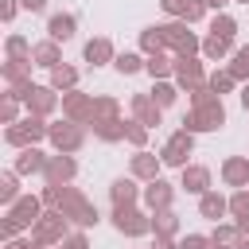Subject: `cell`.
<instances>
[{
  "label": "cell",
  "mask_w": 249,
  "mask_h": 249,
  "mask_svg": "<svg viewBox=\"0 0 249 249\" xmlns=\"http://www.w3.org/2000/svg\"><path fill=\"white\" fill-rule=\"evenodd\" d=\"M191 23L187 19H167V23H160V31H163V47L179 58V54H198L202 51V39L195 35V31H187Z\"/></svg>",
  "instance_id": "277c9868"
},
{
  "label": "cell",
  "mask_w": 249,
  "mask_h": 249,
  "mask_svg": "<svg viewBox=\"0 0 249 249\" xmlns=\"http://www.w3.org/2000/svg\"><path fill=\"white\" fill-rule=\"evenodd\" d=\"M16 233H19V226H16L12 218H4V222H0V237H4V241H12Z\"/></svg>",
  "instance_id": "c3c4849f"
},
{
  "label": "cell",
  "mask_w": 249,
  "mask_h": 249,
  "mask_svg": "<svg viewBox=\"0 0 249 249\" xmlns=\"http://www.w3.org/2000/svg\"><path fill=\"white\" fill-rule=\"evenodd\" d=\"M237 249H249V237H241V245H237Z\"/></svg>",
  "instance_id": "11a10c76"
},
{
  "label": "cell",
  "mask_w": 249,
  "mask_h": 249,
  "mask_svg": "<svg viewBox=\"0 0 249 249\" xmlns=\"http://www.w3.org/2000/svg\"><path fill=\"white\" fill-rule=\"evenodd\" d=\"M152 249H179V241H175V237H163V233H156Z\"/></svg>",
  "instance_id": "681fc988"
},
{
  "label": "cell",
  "mask_w": 249,
  "mask_h": 249,
  "mask_svg": "<svg viewBox=\"0 0 249 249\" xmlns=\"http://www.w3.org/2000/svg\"><path fill=\"white\" fill-rule=\"evenodd\" d=\"M230 74H233L237 82H245V78H249V43H245V47H237V51L230 54Z\"/></svg>",
  "instance_id": "8d00e7d4"
},
{
  "label": "cell",
  "mask_w": 249,
  "mask_h": 249,
  "mask_svg": "<svg viewBox=\"0 0 249 249\" xmlns=\"http://www.w3.org/2000/svg\"><path fill=\"white\" fill-rule=\"evenodd\" d=\"M191 152H195V132L175 128V132L163 140L160 160H163V167H187V156H191Z\"/></svg>",
  "instance_id": "52a82bcc"
},
{
  "label": "cell",
  "mask_w": 249,
  "mask_h": 249,
  "mask_svg": "<svg viewBox=\"0 0 249 249\" xmlns=\"http://www.w3.org/2000/svg\"><path fill=\"white\" fill-rule=\"evenodd\" d=\"M226 124V105H222V97H214V101H206V105H191L187 113H183V128L187 132H218Z\"/></svg>",
  "instance_id": "3957f363"
},
{
  "label": "cell",
  "mask_w": 249,
  "mask_h": 249,
  "mask_svg": "<svg viewBox=\"0 0 249 249\" xmlns=\"http://www.w3.org/2000/svg\"><path fill=\"white\" fill-rule=\"evenodd\" d=\"M16 12H19V0H0V19H4V23H12Z\"/></svg>",
  "instance_id": "bcb514c9"
},
{
  "label": "cell",
  "mask_w": 249,
  "mask_h": 249,
  "mask_svg": "<svg viewBox=\"0 0 249 249\" xmlns=\"http://www.w3.org/2000/svg\"><path fill=\"white\" fill-rule=\"evenodd\" d=\"M62 117L78 121V124H89L93 121V97L82 93V89H66L62 93Z\"/></svg>",
  "instance_id": "8fae6325"
},
{
  "label": "cell",
  "mask_w": 249,
  "mask_h": 249,
  "mask_svg": "<svg viewBox=\"0 0 249 249\" xmlns=\"http://www.w3.org/2000/svg\"><path fill=\"white\" fill-rule=\"evenodd\" d=\"M43 210H47V206H43V198H39V195H19V198L8 206V214H4V218H12L19 230H31V226L43 218Z\"/></svg>",
  "instance_id": "30bf717a"
},
{
  "label": "cell",
  "mask_w": 249,
  "mask_h": 249,
  "mask_svg": "<svg viewBox=\"0 0 249 249\" xmlns=\"http://www.w3.org/2000/svg\"><path fill=\"white\" fill-rule=\"evenodd\" d=\"M179 249H214V245H210V233H187L179 237Z\"/></svg>",
  "instance_id": "7bdbcfd3"
},
{
  "label": "cell",
  "mask_w": 249,
  "mask_h": 249,
  "mask_svg": "<svg viewBox=\"0 0 249 249\" xmlns=\"http://www.w3.org/2000/svg\"><path fill=\"white\" fill-rule=\"evenodd\" d=\"M4 249H47V245H43V241H35V237H31V241H19V237H12V241H4Z\"/></svg>",
  "instance_id": "7dc6e473"
},
{
  "label": "cell",
  "mask_w": 249,
  "mask_h": 249,
  "mask_svg": "<svg viewBox=\"0 0 249 249\" xmlns=\"http://www.w3.org/2000/svg\"><path fill=\"white\" fill-rule=\"evenodd\" d=\"M218 171L226 187H249V156H226Z\"/></svg>",
  "instance_id": "d6986e66"
},
{
  "label": "cell",
  "mask_w": 249,
  "mask_h": 249,
  "mask_svg": "<svg viewBox=\"0 0 249 249\" xmlns=\"http://www.w3.org/2000/svg\"><path fill=\"white\" fill-rule=\"evenodd\" d=\"M51 144H54V152H66V156H74L78 148H82V140H86V132H82V124L78 121H54L51 124V136H47Z\"/></svg>",
  "instance_id": "9c48e42d"
},
{
  "label": "cell",
  "mask_w": 249,
  "mask_h": 249,
  "mask_svg": "<svg viewBox=\"0 0 249 249\" xmlns=\"http://www.w3.org/2000/svg\"><path fill=\"white\" fill-rule=\"evenodd\" d=\"M12 97H19L23 101V109L27 113H35V117H51L58 105H62V97H58V89L47 82V86H35V82H27L23 89H8Z\"/></svg>",
  "instance_id": "7a4b0ae2"
},
{
  "label": "cell",
  "mask_w": 249,
  "mask_h": 249,
  "mask_svg": "<svg viewBox=\"0 0 249 249\" xmlns=\"http://www.w3.org/2000/svg\"><path fill=\"white\" fill-rule=\"evenodd\" d=\"M160 51H167L160 23H156V27H144V31H140V54H160Z\"/></svg>",
  "instance_id": "1f68e13d"
},
{
  "label": "cell",
  "mask_w": 249,
  "mask_h": 249,
  "mask_svg": "<svg viewBox=\"0 0 249 249\" xmlns=\"http://www.w3.org/2000/svg\"><path fill=\"white\" fill-rule=\"evenodd\" d=\"M19 175H43V167H47V156L31 144V148H19V156H16V163H12Z\"/></svg>",
  "instance_id": "7402d4cb"
},
{
  "label": "cell",
  "mask_w": 249,
  "mask_h": 249,
  "mask_svg": "<svg viewBox=\"0 0 249 249\" xmlns=\"http://www.w3.org/2000/svg\"><path fill=\"white\" fill-rule=\"evenodd\" d=\"M233 51H237V47H233V39H222V35H214V31L202 39V54H206L210 62H222V58H230Z\"/></svg>",
  "instance_id": "484cf974"
},
{
  "label": "cell",
  "mask_w": 249,
  "mask_h": 249,
  "mask_svg": "<svg viewBox=\"0 0 249 249\" xmlns=\"http://www.w3.org/2000/svg\"><path fill=\"white\" fill-rule=\"evenodd\" d=\"M160 171H163V160H160V156H152L148 148H136V156L128 160V175H136L140 183L160 179Z\"/></svg>",
  "instance_id": "4fadbf2b"
},
{
  "label": "cell",
  "mask_w": 249,
  "mask_h": 249,
  "mask_svg": "<svg viewBox=\"0 0 249 249\" xmlns=\"http://www.w3.org/2000/svg\"><path fill=\"white\" fill-rule=\"evenodd\" d=\"M237 230H241V233L249 237V218H241V222H237Z\"/></svg>",
  "instance_id": "db71d44e"
},
{
  "label": "cell",
  "mask_w": 249,
  "mask_h": 249,
  "mask_svg": "<svg viewBox=\"0 0 249 249\" xmlns=\"http://www.w3.org/2000/svg\"><path fill=\"white\" fill-rule=\"evenodd\" d=\"M144 62H148V54H140V51H121V54L113 58V70L124 74V78H132V74L144 70Z\"/></svg>",
  "instance_id": "f1b7e54d"
},
{
  "label": "cell",
  "mask_w": 249,
  "mask_h": 249,
  "mask_svg": "<svg viewBox=\"0 0 249 249\" xmlns=\"http://www.w3.org/2000/svg\"><path fill=\"white\" fill-rule=\"evenodd\" d=\"M144 70L152 74V82H160V78H171V74H175V54H171V51H160V54H148V62H144Z\"/></svg>",
  "instance_id": "4316f807"
},
{
  "label": "cell",
  "mask_w": 249,
  "mask_h": 249,
  "mask_svg": "<svg viewBox=\"0 0 249 249\" xmlns=\"http://www.w3.org/2000/svg\"><path fill=\"white\" fill-rule=\"evenodd\" d=\"M66 233H70V218L62 210H43V218L31 226V237L43 241V245H62Z\"/></svg>",
  "instance_id": "8992f818"
},
{
  "label": "cell",
  "mask_w": 249,
  "mask_h": 249,
  "mask_svg": "<svg viewBox=\"0 0 249 249\" xmlns=\"http://www.w3.org/2000/svg\"><path fill=\"white\" fill-rule=\"evenodd\" d=\"M237 97H241V109L249 113V86H241V93H237Z\"/></svg>",
  "instance_id": "f5cc1de1"
},
{
  "label": "cell",
  "mask_w": 249,
  "mask_h": 249,
  "mask_svg": "<svg viewBox=\"0 0 249 249\" xmlns=\"http://www.w3.org/2000/svg\"><path fill=\"white\" fill-rule=\"evenodd\" d=\"M19 8H23V12H43L47 0H19Z\"/></svg>",
  "instance_id": "f907efd6"
},
{
  "label": "cell",
  "mask_w": 249,
  "mask_h": 249,
  "mask_svg": "<svg viewBox=\"0 0 249 249\" xmlns=\"http://www.w3.org/2000/svg\"><path fill=\"white\" fill-rule=\"evenodd\" d=\"M136 183H140L136 175L113 179V183H109V202H113V206H136L140 195H144V187H136Z\"/></svg>",
  "instance_id": "9a60e30c"
},
{
  "label": "cell",
  "mask_w": 249,
  "mask_h": 249,
  "mask_svg": "<svg viewBox=\"0 0 249 249\" xmlns=\"http://www.w3.org/2000/svg\"><path fill=\"white\" fill-rule=\"evenodd\" d=\"M31 58H8L4 66H0V78H4V86L8 89H23L27 82H31Z\"/></svg>",
  "instance_id": "e0dca14e"
},
{
  "label": "cell",
  "mask_w": 249,
  "mask_h": 249,
  "mask_svg": "<svg viewBox=\"0 0 249 249\" xmlns=\"http://www.w3.org/2000/svg\"><path fill=\"white\" fill-rule=\"evenodd\" d=\"M230 214H233V222L249 218V187H237V191L230 195Z\"/></svg>",
  "instance_id": "ab89813d"
},
{
  "label": "cell",
  "mask_w": 249,
  "mask_h": 249,
  "mask_svg": "<svg viewBox=\"0 0 249 249\" xmlns=\"http://www.w3.org/2000/svg\"><path fill=\"white\" fill-rule=\"evenodd\" d=\"M152 233H163V237H175L179 233V214L167 206V210H156L152 214Z\"/></svg>",
  "instance_id": "f546056e"
},
{
  "label": "cell",
  "mask_w": 249,
  "mask_h": 249,
  "mask_svg": "<svg viewBox=\"0 0 249 249\" xmlns=\"http://www.w3.org/2000/svg\"><path fill=\"white\" fill-rule=\"evenodd\" d=\"M198 214L210 218V222H218V218L230 214V198L218 195V191H206V195H198Z\"/></svg>",
  "instance_id": "603a6c76"
},
{
  "label": "cell",
  "mask_w": 249,
  "mask_h": 249,
  "mask_svg": "<svg viewBox=\"0 0 249 249\" xmlns=\"http://www.w3.org/2000/svg\"><path fill=\"white\" fill-rule=\"evenodd\" d=\"M210 31H214V35H222V39H233V35H237V19H233L230 12H214Z\"/></svg>",
  "instance_id": "d590c367"
},
{
  "label": "cell",
  "mask_w": 249,
  "mask_h": 249,
  "mask_svg": "<svg viewBox=\"0 0 249 249\" xmlns=\"http://www.w3.org/2000/svg\"><path fill=\"white\" fill-rule=\"evenodd\" d=\"M241 237H245V233L237 230V222H218L214 233H210V245H214V249H237Z\"/></svg>",
  "instance_id": "cb8c5ba5"
},
{
  "label": "cell",
  "mask_w": 249,
  "mask_h": 249,
  "mask_svg": "<svg viewBox=\"0 0 249 249\" xmlns=\"http://www.w3.org/2000/svg\"><path fill=\"white\" fill-rule=\"evenodd\" d=\"M148 132H152V128H148V124H140L136 117H132V121H124V140H128L132 148H144V144H148Z\"/></svg>",
  "instance_id": "f35d334b"
},
{
  "label": "cell",
  "mask_w": 249,
  "mask_h": 249,
  "mask_svg": "<svg viewBox=\"0 0 249 249\" xmlns=\"http://www.w3.org/2000/svg\"><path fill=\"white\" fill-rule=\"evenodd\" d=\"M51 86H54L58 93H66V89H78V70H74V66H66V62H58V66L51 70Z\"/></svg>",
  "instance_id": "4dcf8cb0"
},
{
  "label": "cell",
  "mask_w": 249,
  "mask_h": 249,
  "mask_svg": "<svg viewBox=\"0 0 249 249\" xmlns=\"http://www.w3.org/2000/svg\"><path fill=\"white\" fill-rule=\"evenodd\" d=\"M226 4H233V0H206V8H210V12H226Z\"/></svg>",
  "instance_id": "816d5d0a"
},
{
  "label": "cell",
  "mask_w": 249,
  "mask_h": 249,
  "mask_svg": "<svg viewBox=\"0 0 249 249\" xmlns=\"http://www.w3.org/2000/svg\"><path fill=\"white\" fill-rule=\"evenodd\" d=\"M74 31H78V19H74V12H54V16L47 19V39H54V43H66V39H74Z\"/></svg>",
  "instance_id": "ffe728a7"
},
{
  "label": "cell",
  "mask_w": 249,
  "mask_h": 249,
  "mask_svg": "<svg viewBox=\"0 0 249 249\" xmlns=\"http://www.w3.org/2000/svg\"><path fill=\"white\" fill-rule=\"evenodd\" d=\"M160 8H163L171 19H183V16H187V8H191V0H160Z\"/></svg>",
  "instance_id": "ee69618b"
},
{
  "label": "cell",
  "mask_w": 249,
  "mask_h": 249,
  "mask_svg": "<svg viewBox=\"0 0 249 249\" xmlns=\"http://www.w3.org/2000/svg\"><path fill=\"white\" fill-rule=\"evenodd\" d=\"M179 187H183L187 195H206V191H210V167H202V163L179 167Z\"/></svg>",
  "instance_id": "2e32d148"
},
{
  "label": "cell",
  "mask_w": 249,
  "mask_h": 249,
  "mask_svg": "<svg viewBox=\"0 0 249 249\" xmlns=\"http://www.w3.org/2000/svg\"><path fill=\"white\" fill-rule=\"evenodd\" d=\"M206 82H210V89H214V93H233V89H237V78L230 74V66H226V70H214Z\"/></svg>",
  "instance_id": "74e56055"
},
{
  "label": "cell",
  "mask_w": 249,
  "mask_h": 249,
  "mask_svg": "<svg viewBox=\"0 0 249 249\" xmlns=\"http://www.w3.org/2000/svg\"><path fill=\"white\" fill-rule=\"evenodd\" d=\"M16 198H19V171L12 167V171H4V175H0V202H4V206H12Z\"/></svg>",
  "instance_id": "836d02e7"
},
{
  "label": "cell",
  "mask_w": 249,
  "mask_h": 249,
  "mask_svg": "<svg viewBox=\"0 0 249 249\" xmlns=\"http://www.w3.org/2000/svg\"><path fill=\"white\" fill-rule=\"evenodd\" d=\"M171 78H175V86H179V89H187V93H191V89L206 86V78H210V74L202 70V58H198V54H179V58H175V74H171Z\"/></svg>",
  "instance_id": "ba28073f"
},
{
  "label": "cell",
  "mask_w": 249,
  "mask_h": 249,
  "mask_svg": "<svg viewBox=\"0 0 249 249\" xmlns=\"http://www.w3.org/2000/svg\"><path fill=\"white\" fill-rule=\"evenodd\" d=\"M74 175H78V163H74V156H66V152H54V156H47V167H43V179L47 183H74Z\"/></svg>",
  "instance_id": "7c38bea8"
},
{
  "label": "cell",
  "mask_w": 249,
  "mask_h": 249,
  "mask_svg": "<svg viewBox=\"0 0 249 249\" xmlns=\"http://www.w3.org/2000/svg\"><path fill=\"white\" fill-rule=\"evenodd\" d=\"M0 121H4V124H16V121H19V97H12V93L0 97Z\"/></svg>",
  "instance_id": "b9f144b4"
},
{
  "label": "cell",
  "mask_w": 249,
  "mask_h": 249,
  "mask_svg": "<svg viewBox=\"0 0 249 249\" xmlns=\"http://www.w3.org/2000/svg\"><path fill=\"white\" fill-rule=\"evenodd\" d=\"M89 124H93V136L105 140V144L124 140V121H121V117H105V121H89Z\"/></svg>",
  "instance_id": "83f0119b"
},
{
  "label": "cell",
  "mask_w": 249,
  "mask_h": 249,
  "mask_svg": "<svg viewBox=\"0 0 249 249\" xmlns=\"http://www.w3.org/2000/svg\"><path fill=\"white\" fill-rule=\"evenodd\" d=\"M113 230L124 237H144L152 233V210L140 206H113Z\"/></svg>",
  "instance_id": "5b68a950"
},
{
  "label": "cell",
  "mask_w": 249,
  "mask_h": 249,
  "mask_svg": "<svg viewBox=\"0 0 249 249\" xmlns=\"http://www.w3.org/2000/svg\"><path fill=\"white\" fill-rule=\"evenodd\" d=\"M152 97H156V105H160V109H167V105H175L179 86H175V82H167V78H160V82L152 86Z\"/></svg>",
  "instance_id": "e575fe53"
},
{
  "label": "cell",
  "mask_w": 249,
  "mask_h": 249,
  "mask_svg": "<svg viewBox=\"0 0 249 249\" xmlns=\"http://www.w3.org/2000/svg\"><path fill=\"white\" fill-rule=\"evenodd\" d=\"M62 245L66 249H89V237H86V230H74V233H66Z\"/></svg>",
  "instance_id": "f6af8a7d"
},
{
  "label": "cell",
  "mask_w": 249,
  "mask_h": 249,
  "mask_svg": "<svg viewBox=\"0 0 249 249\" xmlns=\"http://www.w3.org/2000/svg\"><path fill=\"white\" fill-rule=\"evenodd\" d=\"M233 4H249V0H233Z\"/></svg>",
  "instance_id": "9f6ffc18"
},
{
  "label": "cell",
  "mask_w": 249,
  "mask_h": 249,
  "mask_svg": "<svg viewBox=\"0 0 249 249\" xmlns=\"http://www.w3.org/2000/svg\"><path fill=\"white\" fill-rule=\"evenodd\" d=\"M128 105H132V117H136L140 124H148V128H156V124L163 121V109L156 105V97H152V93H132V101H128Z\"/></svg>",
  "instance_id": "ac0fdd59"
},
{
  "label": "cell",
  "mask_w": 249,
  "mask_h": 249,
  "mask_svg": "<svg viewBox=\"0 0 249 249\" xmlns=\"http://www.w3.org/2000/svg\"><path fill=\"white\" fill-rule=\"evenodd\" d=\"M140 198H144V210H152V214H156V210H167V206H171V198H175V187H171V183L160 175V179L144 183V195H140Z\"/></svg>",
  "instance_id": "5bb4252c"
},
{
  "label": "cell",
  "mask_w": 249,
  "mask_h": 249,
  "mask_svg": "<svg viewBox=\"0 0 249 249\" xmlns=\"http://www.w3.org/2000/svg\"><path fill=\"white\" fill-rule=\"evenodd\" d=\"M82 58H86L89 66H105V62H113V58H117V51H113V43H109L105 35H97V39H89V43H86Z\"/></svg>",
  "instance_id": "44dd1931"
},
{
  "label": "cell",
  "mask_w": 249,
  "mask_h": 249,
  "mask_svg": "<svg viewBox=\"0 0 249 249\" xmlns=\"http://www.w3.org/2000/svg\"><path fill=\"white\" fill-rule=\"evenodd\" d=\"M31 62H35V66H43V70H54V66L62 62V51H58V43H54V39H43V43H35V51H31Z\"/></svg>",
  "instance_id": "d4e9b609"
},
{
  "label": "cell",
  "mask_w": 249,
  "mask_h": 249,
  "mask_svg": "<svg viewBox=\"0 0 249 249\" xmlns=\"http://www.w3.org/2000/svg\"><path fill=\"white\" fill-rule=\"evenodd\" d=\"M54 210H62V214L70 218V226H78V230H89V226H97V222H101L97 206H93L78 187H70V183H62V187H58V206H54Z\"/></svg>",
  "instance_id": "6da1fadb"
},
{
  "label": "cell",
  "mask_w": 249,
  "mask_h": 249,
  "mask_svg": "<svg viewBox=\"0 0 249 249\" xmlns=\"http://www.w3.org/2000/svg\"><path fill=\"white\" fill-rule=\"evenodd\" d=\"M105 117H121V101L109 93H93V121H105Z\"/></svg>",
  "instance_id": "d6a6232c"
},
{
  "label": "cell",
  "mask_w": 249,
  "mask_h": 249,
  "mask_svg": "<svg viewBox=\"0 0 249 249\" xmlns=\"http://www.w3.org/2000/svg\"><path fill=\"white\" fill-rule=\"evenodd\" d=\"M58 249H66V245H58Z\"/></svg>",
  "instance_id": "6f0895ef"
},
{
  "label": "cell",
  "mask_w": 249,
  "mask_h": 249,
  "mask_svg": "<svg viewBox=\"0 0 249 249\" xmlns=\"http://www.w3.org/2000/svg\"><path fill=\"white\" fill-rule=\"evenodd\" d=\"M4 51H8V58H31L35 47H31L23 35H8V39H4Z\"/></svg>",
  "instance_id": "60d3db41"
}]
</instances>
